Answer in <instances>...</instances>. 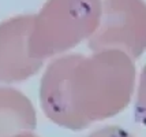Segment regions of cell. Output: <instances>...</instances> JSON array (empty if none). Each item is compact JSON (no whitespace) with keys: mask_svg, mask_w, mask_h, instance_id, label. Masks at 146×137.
Segmentation results:
<instances>
[{"mask_svg":"<svg viewBox=\"0 0 146 137\" xmlns=\"http://www.w3.org/2000/svg\"><path fill=\"white\" fill-rule=\"evenodd\" d=\"M135 86V65L120 51L71 53L55 59L41 78L40 103L48 119L82 130L124 110Z\"/></svg>","mask_w":146,"mask_h":137,"instance_id":"obj_1","label":"cell"},{"mask_svg":"<svg viewBox=\"0 0 146 137\" xmlns=\"http://www.w3.org/2000/svg\"><path fill=\"white\" fill-rule=\"evenodd\" d=\"M100 18V0H51L30 33V52L42 62L64 52L92 37Z\"/></svg>","mask_w":146,"mask_h":137,"instance_id":"obj_2","label":"cell"},{"mask_svg":"<svg viewBox=\"0 0 146 137\" xmlns=\"http://www.w3.org/2000/svg\"><path fill=\"white\" fill-rule=\"evenodd\" d=\"M93 52L120 51L133 59L146 51V4L143 0H105L100 23L89 43Z\"/></svg>","mask_w":146,"mask_h":137,"instance_id":"obj_3","label":"cell"},{"mask_svg":"<svg viewBox=\"0 0 146 137\" xmlns=\"http://www.w3.org/2000/svg\"><path fill=\"white\" fill-rule=\"evenodd\" d=\"M32 27L22 25L0 39V82H19L34 76L41 69L42 60L30 52Z\"/></svg>","mask_w":146,"mask_h":137,"instance_id":"obj_4","label":"cell"},{"mask_svg":"<svg viewBox=\"0 0 146 137\" xmlns=\"http://www.w3.org/2000/svg\"><path fill=\"white\" fill-rule=\"evenodd\" d=\"M37 124L36 110L22 92L0 86V137H13L33 130Z\"/></svg>","mask_w":146,"mask_h":137,"instance_id":"obj_5","label":"cell"},{"mask_svg":"<svg viewBox=\"0 0 146 137\" xmlns=\"http://www.w3.org/2000/svg\"><path fill=\"white\" fill-rule=\"evenodd\" d=\"M134 114H135L137 122L146 125V66L142 69V73L139 76V81H138Z\"/></svg>","mask_w":146,"mask_h":137,"instance_id":"obj_6","label":"cell"},{"mask_svg":"<svg viewBox=\"0 0 146 137\" xmlns=\"http://www.w3.org/2000/svg\"><path fill=\"white\" fill-rule=\"evenodd\" d=\"M88 137H134V136L130 134L127 130H124L123 128H119V126H105L102 129L93 132Z\"/></svg>","mask_w":146,"mask_h":137,"instance_id":"obj_7","label":"cell"},{"mask_svg":"<svg viewBox=\"0 0 146 137\" xmlns=\"http://www.w3.org/2000/svg\"><path fill=\"white\" fill-rule=\"evenodd\" d=\"M13 137H38V136L33 134L30 132H22V133H18V134H15V136H13Z\"/></svg>","mask_w":146,"mask_h":137,"instance_id":"obj_8","label":"cell"}]
</instances>
